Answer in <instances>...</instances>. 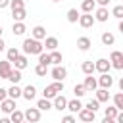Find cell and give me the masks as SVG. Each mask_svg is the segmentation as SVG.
I'll return each mask as SVG.
<instances>
[{
	"mask_svg": "<svg viewBox=\"0 0 123 123\" xmlns=\"http://www.w3.org/2000/svg\"><path fill=\"white\" fill-rule=\"evenodd\" d=\"M21 48H23V52H25V56H29V54H40V52H44V46H42V42L40 40H35V38H25L23 40V44H21Z\"/></svg>",
	"mask_w": 123,
	"mask_h": 123,
	"instance_id": "6da1fadb",
	"label": "cell"
},
{
	"mask_svg": "<svg viewBox=\"0 0 123 123\" xmlns=\"http://www.w3.org/2000/svg\"><path fill=\"white\" fill-rule=\"evenodd\" d=\"M110 65L113 67V69H117V71H121L123 69V52H119V50H113L111 54H110Z\"/></svg>",
	"mask_w": 123,
	"mask_h": 123,
	"instance_id": "7a4b0ae2",
	"label": "cell"
},
{
	"mask_svg": "<svg viewBox=\"0 0 123 123\" xmlns=\"http://www.w3.org/2000/svg\"><path fill=\"white\" fill-rule=\"evenodd\" d=\"M23 119L29 121V123H37V121L40 119V110H38V108H27V110L23 111Z\"/></svg>",
	"mask_w": 123,
	"mask_h": 123,
	"instance_id": "3957f363",
	"label": "cell"
},
{
	"mask_svg": "<svg viewBox=\"0 0 123 123\" xmlns=\"http://www.w3.org/2000/svg\"><path fill=\"white\" fill-rule=\"evenodd\" d=\"M96 83H98V86H100V88L110 90V88H111V85H113V77H111L110 73H102V75L96 79Z\"/></svg>",
	"mask_w": 123,
	"mask_h": 123,
	"instance_id": "277c9868",
	"label": "cell"
},
{
	"mask_svg": "<svg viewBox=\"0 0 123 123\" xmlns=\"http://www.w3.org/2000/svg\"><path fill=\"white\" fill-rule=\"evenodd\" d=\"M110 69H111V65H110V62L106 58H100V60L94 62V71H98L100 75L102 73H110Z\"/></svg>",
	"mask_w": 123,
	"mask_h": 123,
	"instance_id": "5b68a950",
	"label": "cell"
},
{
	"mask_svg": "<svg viewBox=\"0 0 123 123\" xmlns=\"http://www.w3.org/2000/svg\"><path fill=\"white\" fill-rule=\"evenodd\" d=\"M94 21H100V23H106L108 21V17H110V12H108V8H98V10H94Z\"/></svg>",
	"mask_w": 123,
	"mask_h": 123,
	"instance_id": "8992f818",
	"label": "cell"
},
{
	"mask_svg": "<svg viewBox=\"0 0 123 123\" xmlns=\"http://www.w3.org/2000/svg\"><path fill=\"white\" fill-rule=\"evenodd\" d=\"M79 25H81L83 29H90V27L94 25L92 13H83V15H79Z\"/></svg>",
	"mask_w": 123,
	"mask_h": 123,
	"instance_id": "52a82bcc",
	"label": "cell"
},
{
	"mask_svg": "<svg viewBox=\"0 0 123 123\" xmlns=\"http://www.w3.org/2000/svg\"><path fill=\"white\" fill-rule=\"evenodd\" d=\"M67 77V69L63 67V65H56L54 69H52V79L54 81H63Z\"/></svg>",
	"mask_w": 123,
	"mask_h": 123,
	"instance_id": "ba28073f",
	"label": "cell"
},
{
	"mask_svg": "<svg viewBox=\"0 0 123 123\" xmlns=\"http://www.w3.org/2000/svg\"><path fill=\"white\" fill-rule=\"evenodd\" d=\"M52 108H56L58 111H62V110H65L67 108V98L63 96V94H58L54 100H52Z\"/></svg>",
	"mask_w": 123,
	"mask_h": 123,
	"instance_id": "9c48e42d",
	"label": "cell"
},
{
	"mask_svg": "<svg viewBox=\"0 0 123 123\" xmlns=\"http://www.w3.org/2000/svg\"><path fill=\"white\" fill-rule=\"evenodd\" d=\"M0 110H2L4 113H12L13 110H17V106H15V100H12V98H6V100H2V102H0Z\"/></svg>",
	"mask_w": 123,
	"mask_h": 123,
	"instance_id": "30bf717a",
	"label": "cell"
},
{
	"mask_svg": "<svg viewBox=\"0 0 123 123\" xmlns=\"http://www.w3.org/2000/svg\"><path fill=\"white\" fill-rule=\"evenodd\" d=\"M94 117H96V113L90 111V110H86V108H83V110L79 111V119H81V123H92Z\"/></svg>",
	"mask_w": 123,
	"mask_h": 123,
	"instance_id": "8fae6325",
	"label": "cell"
},
{
	"mask_svg": "<svg viewBox=\"0 0 123 123\" xmlns=\"http://www.w3.org/2000/svg\"><path fill=\"white\" fill-rule=\"evenodd\" d=\"M12 63L8 60H0V79H8L10 73H12Z\"/></svg>",
	"mask_w": 123,
	"mask_h": 123,
	"instance_id": "7c38bea8",
	"label": "cell"
},
{
	"mask_svg": "<svg viewBox=\"0 0 123 123\" xmlns=\"http://www.w3.org/2000/svg\"><path fill=\"white\" fill-rule=\"evenodd\" d=\"M31 38H35V40H44V38H46V29H44L42 25L33 27V31H31Z\"/></svg>",
	"mask_w": 123,
	"mask_h": 123,
	"instance_id": "4fadbf2b",
	"label": "cell"
},
{
	"mask_svg": "<svg viewBox=\"0 0 123 123\" xmlns=\"http://www.w3.org/2000/svg\"><path fill=\"white\" fill-rule=\"evenodd\" d=\"M83 86H85V90H86V92H94V90L98 88V83H96V79H94L92 75H86V77H85Z\"/></svg>",
	"mask_w": 123,
	"mask_h": 123,
	"instance_id": "5bb4252c",
	"label": "cell"
},
{
	"mask_svg": "<svg viewBox=\"0 0 123 123\" xmlns=\"http://www.w3.org/2000/svg\"><path fill=\"white\" fill-rule=\"evenodd\" d=\"M21 96H23L25 100H35V96H37V88H35V85H27L25 88H21Z\"/></svg>",
	"mask_w": 123,
	"mask_h": 123,
	"instance_id": "9a60e30c",
	"label": "cell"
},
{
	"mask_svg": "<svg viewBox=\"0 0 123 123\" xmlns=\"http://www.w3.org/2000/svg\"><path fill=\"white\" fill-rule=\"evenodd\" d=\"M65 110H69L71 113H79L83 110V104H81L79 98H73V100H67V108Z\"/></svg>",
	"mask_w": 123,
	"mask_h": 123,
	"instance_id": "2e32d148",
	"label": "cell"
},
{
	"mask_svg": "<svg viewBox=\"0 0 123 123\" xmlns=\"http://www.w3.org/2000/svg\"><path fill=\"white\" fill-rule=\"evenodd\" d=\"M13 65H15L13 69H19V71H21V69H25V67L29 65V60H27V56H25V54H19V56L13 60Z\"/></svg>",
	"mask_w": 123,
	"mask_h": 123,
	"instance_id": "e0dca14e",
	"label": "cell"
},
{
	"mask_svg": "<svg viewBox=\"0 0 123 123\" xmlns=\"http://www.w3.org/2000/svg\"><path fill=\"white\" fill-rule=\"evenodd\" d=\"M42 46H44L48 52H54V50H58V38H56V37H46Z\"/></svg>",
	"mask_w": 123,
	"mask_h": 123,
	"instance_id": "ac0fdd59",
	"label": "cell"
},
{
	"mask_svg": "<svg viewBox=\"0 0 123 123\" xmlns=\"http://www.w3.org/2000/svg\"><path fill=\"white\" fill-rule=\"evenodd\" d=\"M96 10V2L94 0H83L81 2V12L83 13H92Z\"/></svg>",
	"mask_w": 123,
	"mask_h": 123,
	"instance_id": "d6986e66",
	"label": "cell"
},
{
	"mask_svg": "<svg viewBox=\"0 0 123 123\" xmlns=\"http://www.w3.org/2000/svg\"><path fill=\"white\" fill-rule=\"evenodd\" d=\"M100 40H102V44H104V46H113V44H115V37H113V33H110V31L102 33Z\"/></svg>",
	"mask_w": 123,
	"mask_h": 123,
	"instance_id": "ffe728a7",
	"label": "cell"
},
{
	"mask_svg": "<svg viewBox=\"0 0 123 123\" xmlns=\"http://www.w3.org/2000/svg\"><path fill=\"white\" fill-rule=\"evenodd\" d=\"M90 46H92V42H90V38H88V37H79V38H77V48H79V50L86 52Z\"/></svg>",
	"mask_w": 123,
	"mask_h": 123,
	"instance_id": "44dd1931",
	"label": "cell"
},
{
	"mask_svg": "<svg viewBox=\"0 0 123 123\" xmlns=\"http://www.w3.org/2000/svg\"><path fill=\"white\" fill-rule=\"evenodd\" d=\"M8 90V98H12V100H17V98H21V88L17 86V85H12L10 88H6Z\"/></svg>",
	"mask_w": 123,
	"mask_h": 123,
	"instance_id": "7402d4cb",
	"label": "cell"
},
{
	"mask_svg": "<svg viewBox=\"0 0 123 123\" xmlns=\"http://www.w3.org/2000/svg\"><path fill=\"white\" fill-rule=\"evenodd\" d=\"M12 31H13V35L21 37V35L27 31V27H25V23H23V21H13V27H12Z\"/></svg>",
	"mask_w": 123,
	"mask_h": 123,
	"instance_id": "603a6c76",
	"label": "cell"
},
{
	"mask_svg": "<svg viewBox=\"0 0 123 123\" xmlns=\"http://www.w3.org/2000/svg\"><path fill=\"white\" fill-rule=\"evenodd\" d=\"M81 69H83V73H85V75H92V73H94V62H92V60L83 62Z\"/></svg>",
	"mask_w": 123,
	"mask_h": 123,
	"instance_id": "cb8c5ba5",
	"label": "cell"
},
{
	"mask_svg": "<svg viewBox=\"0 0 123 123\" xmlns=\"http://www.w3.org/2000/svg\"><path fill=\"white\" fill-rule=\"evenodd\" d=\"M94 92H96V100H98V102H108V100H110V92H108L106 88H96Z\"/></svg>",
	"mask_w": 123,
	"mask_h": 123,
	"instance_id": "d4e9b609",
	"label": "cell"
},
{
	"mask_svg": "<svg viewBox=\"0 0 123 123\" xmlns=\"http://www.w3.org/2000/svg\"><path fill=\"white\" fill-rule=\"evenodd\" d=\"M12 17H13V21H23V19L27 17L25 8H21V10H12Z\"/></svg>",
	"mask_w": 123,
	"mask_h": 123,
	"instance_id": "484cf974",
	"label": "cell"
},
{
	"mask_svg": "<svg viewBox=\"0 0 123 123\" xmlns=\"http://www.w3.org/2000/svg\"><path fill=\"white\" fill-rule=\"evenodd\" d=\"M37 108H38L40 111H48V110H52V102L46 100V98H40V100L37 102Z\"/></svg>",
	"mask_w": 123,
	"mask_h": 123,
	"instance_id": "4316f807",
	"label": "cell"
},
{
	"mask_svg": "<svg viewBox=\"0 0 123 123\" xmlns=\"http://www.w3.org/2000/svg\"><path fill=\"white\" fill-rule=\"evenodd\" d=\"M10 121H12V123H21V121H25V119H23V111H21V110H13V111L10 113Z\"/></svg>",
	"mask_w": 123,
	"mask_h": 123,
	"instance_id": "83f0119b",
	"label": "cell"
},
{
	"mask_svg": "<svg viewBox=\"0 0 123 123\" xmlns=\"http://www.w3.org/2000/svg\"><path fill=\"white\" fill-rule=\"evenodd\" d=\"M79 12H77V8H71V10H67V21L69 23H77L79 21Z\"/></svg>",
	"mask_w": 123,
	"mask_h": 123,
	"instance_id": "f1b7e54d",
	"label": "cell"
},
{
	"mask_svg": "<svg viewBox=\"0 0 123 123\" xmlns=\"http://www.w3.org/2000/svg\"><path fill=\"white\" fill-rule=\"evenodd\" d=\"M6 56H8L6 60H8L10 63H13V60H15L17 56H19V50H17L15 46H12V48H8V50H6Z\"/></svg>",
	"mask_w": 123,
	"mask_h": 123,
	"instance_id": "f546056e",
	"label": "cell"
},
{
	"mask_svg": "<svg viewBox=\"0 0 123 123\" xmlns=\"http://www.w3.org/2000/svg\"><path fill=\"white\" fill-rule=\"evenodd\" d=\"M42 94H44V98L46 100H54L56 96H58V92L52 88V85H48V86H44V90H42Z\"/></svg>",
	"mask_w": 123,
	"mask_h": 123,
	"instance_id": "4dcf8cb0",
	"label": "cell"
},
{
	"mask_svg": "<svg viewBox=\"0 0 123 123\" xmlns=\"http://www.w3.org/2000/svg\"><path fill=\"white\" fill-rule=\"evenodd\" d=\"M113 106L119 111H123V92H115L113 94Z\"/></svg>",
	"mask_w": 123,
	"mask_h": 123,
	"instance_id": "1f68e13d",
	"label": "cell"
},
{
	"mask_svg": "<svg viewBox=\"0 0 123 123\" xmlns=\"http://www.w3.org/2000/svg\"><path fill=\"white\" fill-rule=\"evenodd\" d=\"M21 77H23V75H21V71H19V69H12V73H10V77H8V79L12 81V85H17V83L21 81Z\"/></svg>",
	"mask_w": 123,
	"mask_h": 123,
	"instance_id": "d6a6232c",
	"label": "cell"
},
{
	"mask_svg": "<svg viewBox=\"0 0 123 123\" xmlns=\"http://www.w3.org/2000/svg\"><path fill=\"white\" fill-rule=\"evenodd\" d=\"M50 63H54V65H60V63H62V52H58V50L50 52Z\"/></svg>",
	"mask_w": 123,
	"mask_h": 123,
	"instance_id": "836d02e7",
	"label": "cell"
},
{
	"mask_svg": "<svg viewBox=\"0 0 123 123\" xmlns=\"http://www.w3.org/2000/svg\"><path fill=\"white\" fill-rule=\"evenodd\" d=\"M83 108H86V110H90V111H94V113H96V111H98V108H100V102H98L96 98H94V100L90 98V100L86 102V106H83Z\"/></svg>",
	"mask_w": 123,
	"mask_h": 123,
	"instance_id": "e575fe53",
	"label": "cell"
},
{
	"mask_svg": "<svg viewBox=\"0 0 123 123\" xmlns=\"http://www.w3.org/2000/svg\"><path fill=\"white\" fill-rule=\"evenodd\" d=\"M117 113H119V110H117L115 106H108V108L104 110V117H111V119H115Z\"/></svg>",
	"mask_w": 123,
	"mask_h": 123,
	"instance_id": "d590c367",
	"label": "cell"
},
{
	"mask_svg": "<svg viewBox=\"0 0 123 123\" xmlns=\"http://www.w3.org/2000/svg\"><path fill=\"white\" fill-rule=\"evenodd\" d=\"M38 63L48 67V65H50V54H48V52H40V54H38Z\"/></svg>",
	"mask_w": 123,
	"mask_h": 123,
	"instance_id": "8d00e7d4",
	"label": "cell"
},
{
	"mask_svg": "<svg viewBox=\"0 0 123 123\" xmlns=\"http://www.w3.org/2000/svg\"><path fill=\"white\" fill-rule=\"evenodd\" d=\"M111 15L117 17V19L121 21V19H123V6H115V8L111 10Z\"/></svg>",
	"mask_w": 123,
	"mask_h": 123,
	"instance_id": "74e56055",
	"label": "cell"
},
{
	"mask_svg": "<svg viewBox=\"0 0 123 123\" xmlns=\"http://www.w3.org/2000/svg\"><path fill=\"white\" fill-rule=\"evenodd\" d=\"M46 71H48V67H46V65H40V63H37V67H35V73H37L38 77H46Z\"/></svg>",
	"mask_w": 123,
	"mask_h": 123,
	"instance_id": "f35d334b",
	"label": "cell"
},
{
	"mask_svg": "<svg viewBox=\"0 0 123 123\" xmlns=\"http://www.w3.org/2000/svg\"><path fill=\"white\" fill-rule=\"evenodd\" d=\"M10 8L12 10H21V8H25V2L23 0H10Z\"/></svg>",
	"mask_w": 123,
	"mask_h": 123,
	"instance_id": "ab89813d",
	"label": "cell"
},
{
	"mask_svg": "<svg viewBox=\"0 0 123 123\" xmlns=\"http://www.w3.org/2000/svg\"><path fill=\"white\" fill-rule=\"evenodd\" d=\"M73 92H75V96H77V98H81V96H85V94H86V90H85V86H83V85H75Z\"/></svg>",
	"mask_w": 123,
	"mask_h": 123,
	"instance_id": "60d3db41",
	"label": "cell"
},
{
	"mask_svg": "<svg viewBox=\"0 0 123 123\" xmlns=\"http://www.w3.org/2000/svg\"><path fill=\"white\" fill-rule=\"evenodd\" d=\"M52 88H54L58 94L63 92V81H54V83H52Z\"/></svg>",
	"mask_w": 123,
	"mask_h": 123,
	"instance_id": "b9f144b4",
	"label": "cell"
},
{
	"mask_svg": "<svg viewBox=\"0 0 123 123\" xmlns=\"http://www.w3.org/2000/svg\"><path fill=\"white\" fill-rule=\"evenodd\" d=\"M62 123H77V121H75V117H73V115H65V117L62 119Z\"/></svg>",
	"mask_w": 123,
	"mask_h": 123,
	"instance_id": "7bdbcfd3",
	"label": "cell"
},
{
	"mask_svg": "<svg viewBox=\"0 0 123 123\" xmlns=\"http://www.w3.org/2000/svg\"><path fill=\"white\" fill-rule=\"evenodd\" d=\"M6 98H8V90L0 86V102H2V100H6Z\"/></svg>",
	"mask_w": 123,
	"mask_h": 123,
	"instance_id": "ee69618b",
	"label": "cell"
},
{
	"mask_svg": "<svg viewBox=\"0 0 123 123\" xmlns=\"http://www.w3.org/2000/svg\"><path fill=\"white\" fill-rule=\"evenodd\" d=\"M96 4H100V8H106L108 4H110V0H94Z\"/></svg>",
	"mask_w": 123,
	"mask_h": 123,
	"instance_id": "f6af8a7d",
	"label": "cell"
},
{
	"mask_svg": "<svg viewBox=\"0 0 123 123\" xmlns=\"http://www.w3.org/2000/svg\"><path fill=\"white\" fill-rule=\"evenodd\" d=\"M8 6H10V0H0V10H4Z\"/></svg>",
	"mask_w": 123,
	"mask_h": 123,
	"instance_id": "bcb514c9",
	"label": "cell"
},
{
	"mask_svg": "<svg viewBox=\"0 0 123 123\" xmlns=\"http://www.w3.org/2000/svg\"><path fill=\"white\" fill-rule=\"evenodd\" d=\"M102 123H115V119H111V117H104Z\"/></svg>",
	"mask_w": 123,
	"mask_h": 123,
	"instance_id": "7dc6e473",
	"label": "cell"
},
{
	"mask_svg": "<svg viewBox=\"0 0 123 123\" xmlns=\"http://www.w3.org/2000/svg\"><path fill=\"white\" fill-rule=\"evenodd\" d=\"M2 50H6V42H4V38H0V52Z\"/></svg>",
	"mask_w": 123,
	"mask_h": 123,
	"instance_id": "c3c4849f",
	"label": "cell"
},
{
	"mask_svg": "<svg viewBox=\"0 0 123 123\" xmlns=\"http://www.w3.org/2000/svg\"><path fill=\"white\" fill-rule=\"evenodd\" d=\"M0 123H12L10 117H0Z\"/></svg>",
	"mask_w": 123,
	"mask_h": 123,
	"instance_id": "681fc988",
	"label": "cell"
},
{
	"mask_svg": "<svg viewBox=\"0 0 123 123\" xmlns=\"http://www.w3.org/2000/svg\"><path fill=\"white\" fill-rule=\"evenodd\" d=\"M0 38H2V25H0Z\"/></svg>",
	"mask_w": 123,
	"mask_h": 123,
	"instance_id": "f907efd6",
	"label": "cell"
},
{
	"mask_svg": "<svg viewBox=\"0 0 123 123\" xmlns=\"http://www.w3.org/2000/svg\"><path fill=\"white\" fill-rule=\"evenodd\" d=\"M52 2H60V0H52Z\"/></svg>",
	"mask_w": 123,
	"mask_h": 123,
	"instance_id": "816d5d0a",
	"label": "cell"
},
{
	"mask_svg": "<svg viewBox=\"0 0 123 123\" xmlns=\"http://www.w3.org/2000/svg\"><path fill=\"white\" fill-rule=\"evenodd\" d=\"M21 123H29V121H21Z\"/></svg>",
	"mask_w": 123,
	"mask_h": 123,
	"instance_id": "f5cc1de1",
	"label": "cell"
}]
</instances>
